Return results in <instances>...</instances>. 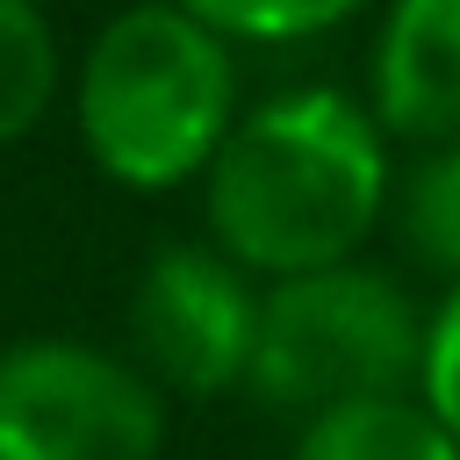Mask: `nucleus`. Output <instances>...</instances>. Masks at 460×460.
Wrapping results in <instances>:
<instances>
[{
  "label": "nucleus",
  "instance_id": "obj_11",
  "mask_svg": "<svg viewBox=\"0 0 460 460\" xmlns=\"http://www.w3.org/2000/svg\"><path fill=\"white\" fill-rule=\"evenodd\" d=\"M417 402L446 424V438L460 446V280L438 295L431 323H424V359H417Z\"/></svg>",
  "mask_w": 460,
  "mask_h": 460
},
{
  "label": "nucleus",
  "instance_id": "obj_5",
  "mask_svg": "<svg viewBox=\"0 0 460 460\" xmlns=\"http://www.w3.org/2000/svg\"><path fill=\"white\" fill-rule=\"evenodd\" d=\"M259 295L216 244H165L129 295L137 374L165 395H223L244 381Z\"/></svg>",
  "mask_w": 460,
  "mask_h": 460
},
{
  "label": "nucleus",
  "instance_id": "obj_6",
  "mask_svg": "<svg viewBox=\"0 0 460 460\" xmlns=\"http://www.w3.org/2000/svg\"><path fill=\"white\" fill-rule=\"evenodd\" d=\"M374 115L424 151L460 144V0H402L381 14Z\"/></svg>",
  "mask_w": 460,
  "mask_h": 460
},
{
  "label": "nucleus",
  "instance_id": "obj_3",
  "mask_svg": "<svg viewBox=\"0 0 460 460\" xmlns=\"http://www.w3.org/2000/svg\"><path fill=\"white\" fill-rule=\"evenodd\" d=\"M417 359H424L417 302L374 266H323L302 280H273L259 295L244 388L309 424L345 402L410 395Z\"/></svg>",
  "mask_w": 460,
  "mask_h": 460
},
{
  "label": "nucleus",
  "instance_id": "obj_8",
  "mask_svg": "<svg viewBox=\"0 0 460 460\" xmlns=\"http://www.w3.org/2000/svg\"><path fill=\"white\" fill-rule=\"evenodd\" d=\"M58 29L29 0H0V144L29 137L58 101Z\"/></svg>",
  "mask_w": 460,
  "mask_h": 460
},
{
  "label": "nucleus",
  "instance_id": "obj_1",
  "mask_svg": "<svg viewBox=\"0 0 460 460\" xmlns=\"http://www.w3.org/2000/svg\"><path fill=\"white\" fill-rule=\"evenodd\" d=\"M388 208L381 122L338 86H295L230 122L201 172V216L216 252L252 280H302L352 266Z\"/></svg>",
  "mask_w": 460,
  "mask_h": 460
},
{
  "label": "nucleus",
  "instance_id": "obj_10",
  "mask_svg": "<svg viewBox=\"0 0 460 460\" xmlns=\"http://www.w3.org/2000/svg\"><path fill=\"white\" fill-rule=\"evenodd\" d=\"M194 14L237 50V43H295V36H323V29H338L352 7H345V0H295V7H216V0H201Z\"/></svg>",
  "mask_w": 460,
  "mask_h": 460
},
{
  "label": "nucleus",
  "instance_id": "obj_2",
  "mask_svg": "<svg viewBox=\"0 0 460 460\" xmlns=\"http://www.w3.org/2000/svg\"><path fill=\"white\" fill-rule=\"evenodd\" d=\"M72 115L115 187L165 194L223 151L237 122V50L194 7H129L86 43Z\"/></svg>",
  "mask_w": 460,
  "mask_h": 460
},
{
  "label": "nucleus",
  "instance_id": "obj_9",
  "mask_svg": "<svg viewBox=\"0 0 460 460\" xmlns=\"http://www.w3.org/2000/svg\"><path fill=\"white\" fill-rule=\"evenodd\" d=\"M395 230H402V252L424 273L460 280V144H438V151H424L402 172V187H395Z\"/></svg>",
  "mask_w": 460,
  "mask_h": 460
},
{
  "label": "nucleus",
  "instance_id": "obj_7",
  "mask_svg": "<svg viewBox=\"0 0 460 460\" xmlns=\"http://www.w3.org/2000/svg\"><path fill=\"white\" fill-rule=\"evenodd\" d=\"M295 460H460V446L417 395H381L309 417L295 431Z\"/></svg>",
  "mask_w": 460,
  "mask_h": 460
},
{
  "label": "nucleus",
  "instance_id": "obj_4",
  "mask_svg": "<svg viewBox=\"0 0 460 460\" xmlns=\"http://www.w3.org/2000/svg\"><path fill=\"white\" fill-rule=\"evenodd\" d=\"M165 395L86 338L0 352V460H158Z\"/></svg>",
  "mask_w": 460,
  "mask_h": 460
}]
</instances>
